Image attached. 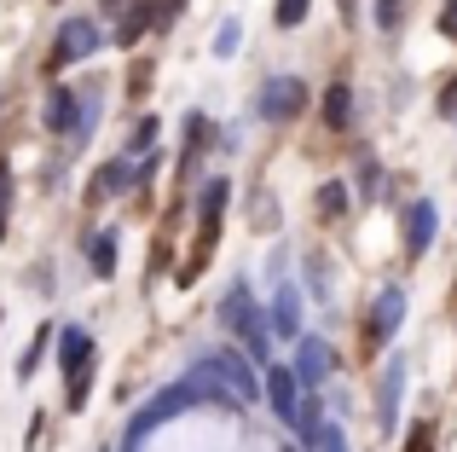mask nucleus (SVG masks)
<instances>
[{"mask_svg":"<svg viewBox=\"0 0 457 452\" xmlns=\"http://www.w3.org/2000/svg\"><path fill=\"white\" fill-rule=\"evenodd\" d=\"M197 400H220V389H214V377H197V372H191L186 383L162 389V395H156L151 406H139V412H134V423H128V447H134V441H145L156 423L179 418V412H186V406H197Z\"/></svg>","mask_w":457,"mask_h":452,"instance_id":"nucleus-1","label":"nucleus"},{"mask_svg":"<svg viewBox=\"0 0 457 452\" xmlns=\"http://www.w3.org/2000/svg\"><path fill=\"white\" fill-rule=\"evenodd\" d=\"M220 325L232 331L237 342H244V354L249 360H267V342H272V325H267V314H261V302L244 290V284H232V290L220 296Z\"/></svg>","mask_w":457,"mask_h":452,"instance_id":"nucleus-2","label":"nucleus"},{"mask_svg":"<svg viewBox=\"0 0 457 452\" xmlns=\"http://www.w3.org/2000/svg\"><path fill=\"white\" fill-rule=\"evenodd\" d=\"M99 53V23H87V18H70L64 29L53 35V53H46V70H70V64H81V58H93Z\"/></svg>","mask_w":457,"mask_h":452,"instance_id":"nucleus-3","label":"nucleus"},{"mask_svg":"<svg viewBox=\"0 0 457 452\" xmlns=\"http://www.w3.org/2000/svg\"><path fill=\"white\" fill-rule=\"evenodd\" d=\"M302 111H307V81L272 76L267 88H261V116H267V122H290V116H302Z\"/></svg>","mask_w":457,"mask_h":452,"instance_id":"nucleus-4","label":"nucleus"},{"mask_svg":"<svg viewBox=\"0 0 457 452\" xmlns=\"http://www.w3.org/2000/svg\"><path fill=\"white\" fill-rule=\"evenodd\" d=\"M197 377H214V383H232L237 395H261V383H255V365L244 360V354H232V348H220V354H209V360H197Z\"/></svg>","mask_w":457,"mask_h":452,"instance_id":"nucleus-5","label":"nucleus"},{"mask_svg":"<svg viewBox=\"0 0 457 452\" xmlns=\"http://www.w3.org/2000/svg\"><path fill=\"white\" fill-rule=\"evenodd\" d=\"M330 365H336V354H330V342L324 337H302V348H295V383L302 389H319L324 377H330Z\"/></svg>","mask_w":457,"mask_h":452,"instance_id":"nucleus-6","label":"nucleus"},{"mask_svg":"<svg viewBox=\"0 0 457 452\" xmlns=\"http://www.w3.org/2000/svg\"><path fill=\"white\" fill-rule=\"evenodd\" d=\"M267 400L284 423H295V412H302V383H295L290 365H267Z\"/></svg>","mask_w":457,"mask_h":452,"instance_id":"nucleus-7","label":"nucleus"},{"mask_svg":"<svg viewBox=\"0 0 457 452\" xmlns=\"http://www.w3.org/2000/svg\"><path fill=\"white\" fill-rule=\"evenodd\" d=\"M400 319H405V290L388 284V290L377 296V307H370V342H388L394 331H400Z\"/></svg>","mask_w":457,"mask_h":452,"instance_id":"nucleus-8","label":"nucleus"},{"mask_svg":"<svg viewBox=\"0 0 457 452\" xmlns=\"http://www.w3.org/2000/svg\"><path fill=\"white\" fill-rule=\"evenodd\" d=\"M272 331H278L284 342H302V296H295V284H278V296H272Z\"/></svg>","mask_w":457,"mask_h":452,"instance_id":"nucleus-9","label":"nucleus"},{"mask_svg":"<svg viewBox=\"0 0 457 452\" xmlns=\"http://www.w3.org/2000/svg\"><path fill=\"white\" fill-rule=\"evenodd\" d=\"M428 244H435V204L417 197V204L405 209V255H423Z\"/></svg>","mask_w":457,"mask_h":452,"instance_id":"nucleus-10","label":"nucleus"},{"mask_svg":"<svg viewBox=\"0 0 457 452\" xmlns=\"http://www.w3.org/2000/svg\"><path fill=\"white\" fill-rule=\"evenodd\" d=\"M87 360H93V337L81 325H70V331H58V365H64L70 377H81L87 372Z\"/></svg>","mask_w":457,"mask_h":452,"instance_id":"nucleus-11","label":"nucleus"},{"mask_svg":"<svg viewBox=\"0 0 457 452\" xmlns=\"http://www.w3.org/2000/svg\"><path fill=\"white\" fill-rule=\"evenodd\" d=\"M46 128H53V134H76L81 128V93L53 88V99H46Z\"/></svg>","mask_w":457,"mask_h":452,"instance_id":"nucleus-12","label":"nucleus"},{"mask_svg":"<svg viewBox=\"0 0 457 452\" xmlns=\"http://www.w3.org/2000/svg\"><path fill=\"white\" fill-rule=\"evenodd\" d=\"M145 29H156V18H151V0H134V6H128V18L116 23V46H134Z\"/></svg>","mask_w":457,"mask_h":452,"instance_id":"nucleus-13","label":"nucleus"},{"mask_svg":"<svg viewBox=\"0 0 457 452\" xmlns=\"http://www.w3.org/2000/svg\"><path fill=\"white\" fill-rule=\"evenodd\" d=\"M134 180H139V174L128 169V163H111V169H99V174H93V186H87V192H93V204H99V197L122 192V186H134Z\"/></svg>","mask_w":457,"mask_h":452,"instance_id":"nucleus-14","label":"nucleus"},{"mask_svg":"<svg viewBox=\"0 0 457 452\" xmlns=\"http://www.w3.org/2000/svg\"><path fill=\"white\" fill-rule=\"evenodd\" d=\"M87 261H93L99 279H111V272H116V232H93L87 238Z\"/></svg>","mask_w":457,"mask_h":452,"instance_id":"nucleus-15","label":"nucleus"},{"mask_svg":"<svg viewBox=\"0 0 457 452\" xmlns=\"http://www.w3.org/2000/svg\"><path fill=\"white\" fill-rule=\"evenodd\" d=\"M226 197H232V186H226V180H209V186H203V197H197V215H203V226H220Z\"/></svg>","mask_w":457,"mask_h":452,"instance_id":"nucleus-16","label":"nucleus"},{"mask_svg":"<svg viewBox=\"0 0 457 452\" xmlns=\"http://www.w3.org/2000/svg\"><path fill=\"white\" fill-rule=\"evenodd\" d=\"M347 116H353V93L336 81V88L324 93V122H330V128H347Z\"/></svg>","mask_w":457,"mask_h":452,"instance_id":"nucleus-17","label":"nucleus"},{"mask_svg":"<svg viewBox=\"0 0 457 452\" xmlns=\"http://www.w3.org/2000/svg\"><path fill=\"white\" fill-rule=\"evenodd\" d=\"M400 389H405V365L394 360L388 372H382V423H394V406H400Z\"/></svg>","mask_w":457,"mask_h":452,"instance_id":"nucleus-18","label":"nucleus"},{"mask_svg":"<svg viewBox=\"0 0 457 452\" xmlns=\"http://www.w3.org/2000/svg\"><path fill=\"white\" fill-rule=\"evenodd\" d=\"M307 6H312V0H278V12H272V18H278V29H295V23L307 18Z\"/></svg>","mask_w":457,"mask_h":452,"instance_id":"nucleus-19","label":"nucleus"},{"mask_svg":"<svg viewBox=\"0 0 457 452\" xmlns=\"http://www.w3.org/2000/svg\"><path fill=\"white\" fill-rule=\"evenodd\" d=\"M347 209V186H319V215H342Z\"/></svg>","mask_w":457,"mask_h":452,"instance_id":"nucleus-20","label":"nucleus"},{"mask_svg":"<svg viewBox=\"0 0 457 452\" xmlns=\"http://www.w3.org/2000/svg\"><path fill=\"white\" fill-rule=\"evenodd\" d=\"M179 12H186V0H151V18H156V29L179 23Z\"/></svg>","mask_w":457,"mask_h":452,"instance_id":"nucleus-21","label":"nucleus"},{"mask_svg":"<svg viewBox=\"0 0 457 452\" xmlns=\"http://www.w3.org/2000/svg\"><path fill=\"white\" fill-rule=\"evenodd\" d=\"M440 116H452V122H457V76L440 88Z\"/></svg>","mask_w":457,"mask_h":452,"instance_id":"nucleus-22","label":"nucleus"},{"mask_svg":"<svg viewBox=\"0 0 457 452\" xmlns=\"http://www.w3.org/2000/svg\"><path fill=\"white\" fill-rule=\"evenodd\" d=\"M377 23L394 29V23H400V0H377Z\"/></svg>","mask_w":457,"mask_h":452,"instance_id":"nucleus-23","label":"nucleus"},{"mask_svg":"<svg viewBox=\"0 0 457 452\" xmlns=\"http://www.w3.org/2000/svg\"><path fill=\"white\" fill-rule=\"evenodd\" d=\"M232 46H237V23H220V35H214V53H232Z\"/></svg>","mask_w":457,"mask_h":452,"instance_id":"nucleus-24","label":"nucleus"},{"mask_svg":"<svg viewBox=\"0 0 457 452\" xmlns=\"http://www.w3.org/2000/svg\"><path fill=\"white\" fill-rule=\"evenodd\" d=\"M151 139H156V122H151V116H145V122H139V128H134V146H128V151H145V146H151Z\"/></svg>","mask_w":457,"mask_h":452,"instance_id":"nucleus-25","label":"nucleus"},{"mask_svg":"<svg viewBox=\"0 0 457 452\" xmlns=\"http://www.w3.org/2000/svg\"><path fill=\"white\" fill-rule=\"evenodd\" d=\"M440 35H452V41H457V0H446V12H440Z\"/></svg>","mask_w":457,"mask_h":452,"instance_id":"nucleus-26","label":"nucleus"},{"mask_svg":"<svg viewBox=\"0 0 457 452\" xmlns=\"http://www.w3.org/2000/svg\"><path fill=\"white\" fill-rule=\"evenodd\" d=\"M6 192H12V180H6V169H0V209H6Z\"/></svg>","mask_w":457,"mask_h":452,"instance_id":"nucleus-27","label":"nucleus"},{"mask_svg":"<svg viewBox=\"0 0 457 452\" xmlns=\"http://www.w3.org/2000/svg\"><path fill=\"white\" fill-rule=\"evenodd\" d=\"M0 232H6V226H0Z\"/></svg>","mask_w":457,"mask_h":452,"instance_id":"nucleus-28","label":"nucleus"}]
</instances>
